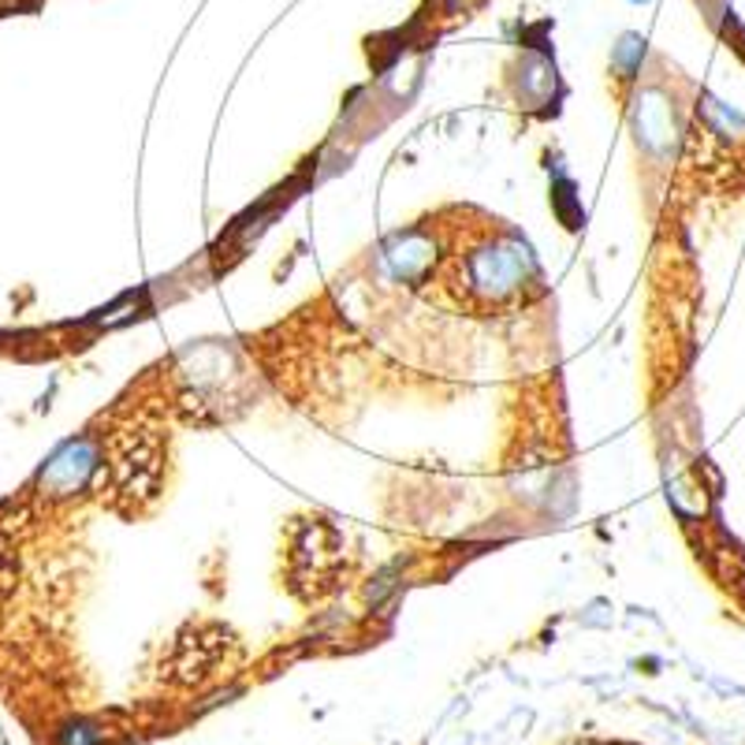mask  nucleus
Listing matches in <instances>:
<instances>
[{
    "instance_id": "nucleus-2",
    "label": "nucleus",
    "mask_w": 745,
    "mask_h": 745,
    "mask_svg": "<svg viewBox=\"0 0 745 745\" xmlns=\"http://www.w3.org/2000/svg\"><path fill=\"white\" fill-rule=\"evenodd\" d=\"M634 4H645V0H634Z\"/></svg>"
},
{
    "instance_id": "nucleus-1",
    "label": "nucleus",
    "mask_w": 745,
    "mask_h": 745,
    "mask_svg": "<svg viewBox=\"0 0 745 745\" xmlns=\"http://www.w3.org/2000/svg\"><path fill=\"white\" fill-rule=\"evenodd\" d=\"M60 742L63 745H93L98 742V734H93L90 727H82V723H74V727H68L60 734Z\"/></svg>"
}]
</instances>
